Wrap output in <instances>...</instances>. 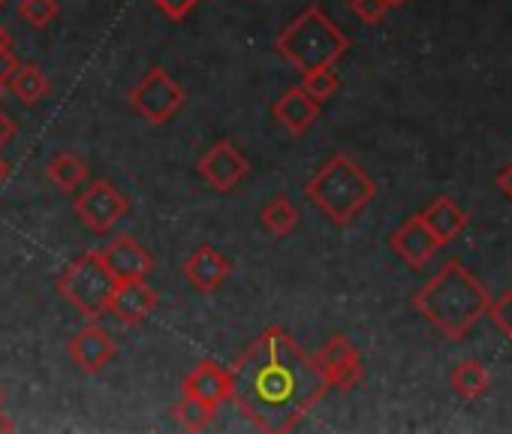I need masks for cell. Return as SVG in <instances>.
<instances>
[{"label":"cell","mask_w":512,"mask_h":434,"mask_svg":"<svg viewBox=\"0 0 512 434\" xmlns=\"http://www.w3.org/2000/svg\"><path fill=\"white\" fill-rule=\"evenodd\" d=\"M449 383H452V389H455L458 398L473 401V398H482V395L488 392L491 374H488V368H485L479 359H464V362H458V365L452 368Z\"/></svg>","instance_id":"obj_18"},{"label":"cell","mask_w":512,"mask_h":434,"mask_svg":"<svg viewBox=\"0 0 512 434\" xmlns=\"http://www.w3.org/2000/svg\"><path fill=\"white\" fill-rule=\"evenodd\" d=\"M232 401L260 431L296 428L329 392V380L281 326L266 329L229 368Z\"/></svg>","instance_id":"obj_1"},{"label":"cell","mask_w":512,"mask_h":434,"mask_svg":"<svg viewBox=\"0 0 512 434\" xmlns=\"http://www.w3.org/2000/svg\"><path fill=\"white\" fill-rule=\"evenodd\" d=\"M61 13L58 0H22L19 4V16L31 25V28H49Z\"/></svg>","instance_id":"obj_23"},{"label":"cell","mask_w":512,"mask_h":434,"mask_svg":"<svg viewBox=\"0 0 512 434\" xmlns=\"http://www.w3.org/2000/svg\"><path fill=\"white\" fill-rule=\"evenodd\" d=\"M0 425H4V428H13V422H7V416H4V398H0Z\"/></svg>","instance_id":"obj_32"},{"label":"cell","mask_w":512,"mask_h":434,"mask_svg":"<svg viewBox=\"0 0 512 434\" xmlns=\"http://www.w3.org/2000/svg\"><path fill=\"white\" fill-rule=\"evenodd\" d=\"M389 245L410 269H425V263L443 248L440 239L425 227V221L419 214L407 217V221L389 236Z\"/></svg>","instance_id":"obj_11"},{"label":"cell","mask_w":512,"mask_h":434,"mask_svg":"<svg viewBox=\"0 0 512 434\" xmlns=\"http://www.w3.org/2000/svg\"><path fill=\"white\" fill-rule=\"evenodd\" d=\"M7 88L28 106L40 103L49 94V79L37 64H16V70L7 79Z\"/></svg>","instance_id":"obj_19"},{"label":"cell","mask_w":512,"mask_h":434,"mask_svg":"<svg viewBox=\"0 0 512 434\" xmlns=\"http://www.w3.org/2000/svg\"><path fill=\"white\" fill-rule=\"evenodd\" d=\"M341 88V79L335 73V67H320V70H311V73H302V91L311 94L317 103H326L338 94Z\"/></svg>","instance_id":"obj_21"},{"label":"cell","mask_w":512,"mask_h":434,"mask_svg":"<svg viewBox=\"0 0 512 434\" xmlns=\"http://www.w3.org/2000/svg\"><path fill=\"white\" fill-rule=\"evenodd\" d=\"M260 221H263V227L272 233V236H290L296 227H299V208L284 196V193H278L266 208H263V214H260Z\"/></svg>","instance_id":"obj_20"},{"label":"cell","mask_w":512,"mask_h":434,"mask_svg":"<svg viewBox=\"0 0 512 434\" xmlns=\"http://www.w3.org/2000/svg\"><path fill=\"white\" fill-rule=\"evenodd\" d=\"M494 184H497V190L506 196V199H512V163H506L500 172H497V178H494Z\"/></svg>","instance_id":"obj_29"},{"label":"cell","mask_w":512,"mask_h":434,"mask_svg":"<svg viewBox=\"0 0 512 434\" xmlns=\"http://www.w3.org/2000/svg\"><path fill=\"white\" fill-rule=\"evenodd\" d=\"M386 4H389V10H392V7H404L407 0H386Z\"/></svg>","instance_id":"obj_33"},{"label":"cell","mask_w":512,"mask_h":434,"mask_svg":"<svg viewBox=\"0 0 512 434\" xmlns=\"http://www.w3.org/2000/svg\"><path fill=\"white\" fill-rule=\"evenodd\" d=\"M353 356H359L356 344H353L347 335H332L314 359H317V365L326 371V368H332V365H338V362H344V359H353Z\"/></svg>","instance_id":"obj_24"},{"label":"cell","mask_w":512,"mask_h":434,"mask_svg":"<svg viewBox=\"0 0 512 434\" xmlns=\"http://www.w3.org/2000/svg\"><path fill=\"white\" fill-rule=\"evenodd\" d=\"M196 172H199L214 190L229 193V190H235V187L247 178L250 160L235 148V142L220 139V142H214V145L196 160Z\"/></svg>","instance_id":"obj_8"},{"label":"cell","mask_w":512,"mask_h":434,"mask_svg":"<svg viewBox=\"0 0 512 434\" xmlns=\"http://www.w3.org/2000/svg\"><path fill=\"white\" fill-rule=\"evenodd\" d=\"M130 103H133V109H136L145 121H151V124L160 127V124L172 121V115L184 106V88H181V82H178L169 70L151 67V70L133 85Z\"/></svg>","instance_id":"obj_6"},{"label":"cell","mask_w":512,"mask_h":434,"mask_svg":"<svg viewBox=\"0 0 512 434\" xmlns=\"http://www.w3.org/2000/svg\"><path fill=\"white\" fill-rule=\"evenodd\" d=\"M374 193H377L374 178L350 154L329 157L305 181V199L317 205L335 227H350L371 205Z\"/></svg>","instance_id":"obj_3"},{"label":"cell","mask_w":512,"mask_h":434,"mask_svg":"<svg viewBox=\"0 0 512 434\" xmlns=\"http://www.w3.org/2000/svg\"><path fill=\"white\" fill-rule=\"evenodd\" d=\"M181 392L184 395H193L205 404H211L214 410L232 395V377H229V368H220L217 362L211 359H202L181 383Z\"/></svg>","instance_id":"obj_13"},{"label":"cell","mask_w":512,"mask_h":434,"mask_svg":"<svg viewBox=\"0 0 512 434\" xmlns=\"http://www.w3.org/2000/svg\"><path fill=\"white\" fill-rule=\"evenodd\" d=\"M16 55H13V40H10V34L0 28V82L7 85V79H10V73L16 70Z\"/></svg>","instance_id":"obj_28"},{"label":"cell","mask_w":512,"mask_h":434,"mask_svg":"<svg viewBox=\"0 0 512 434\" xmlns=\"http://www.w3.org/2000/svg\"><path fill=\"white\" fill-rule=\"evenodd\" d=\"M350 10H353V16H356L359 22L377 25V22L386 19L389 4H386V0H350Z\"/></svg>","instance_id":"obj_25"},{"label":"cell","mask_w":512,"mask_h":434,"mask_svg":"<svg viewBox=\"0 0 512 434\" xmlns=\"http://www.w3.org/2000/svg\"><path fill=\"white\" fill-rule=\"evenodd\" d=\"M97 254L115 275V281H142L154 272V257L133 236H118Z\"/></svg>","instance_id":"obj_9"},{"label":"cell","mask_w":512,"mask_h":434,"mask_svg":"<svg viewBox=\"0 0 512 434\" xmlns=\"http://www.w3.org/2000/svg\"><path fill=\"white\" fill-rule=\"evenodd\" d=\"M229 275H232V260L223 257L220 251H214L211 245L196 248L184 263V278L199 293H214Z\"/></svg>","instance_id":"obj_14"},{"label":"cell","mask_w":512,"mask_h":434,"mask_svg":"<svg viewBox=\"0 0 512 434\" xmlns=\"http://www.w3.org/2000/svg\"><path fill=\"white\" fill-rule=\"evenodd\" d=\"M115 338L103 329V326H97V323H91V326H85L82 332H76L73 338H70V359L85 371V374H97L100 368H106L109 362H112V356H115Z\"/></svg>","instance_id":"obj_12"},{"label":"cell","mask_w":512,"mask_h":434,"mask_svg":"<svg viewBox=\"0 0 512 434\" xmlns=\"http://www.w3.org/2000/svg\"><path fill=\"white\" fill-rule=\"evenodd\" d=\"M115 275L106 269V263L100 260L97 251L82 254L79 260H73L61 275H58V293L91 323H97L106 308H109V296L115 290Z\"/></svg>","instance_id":"obj_5"},{"label":"cell","mask_w":512,"mask_h":434,"mask_svg":"<svg viewBox=\"0 0 512 434\" xmlns=\"http://www.w3.org/2000/svg\"><path fill=\"white\" fill-rule=\"evenodd\" d=\"M413 308L446 338L461 341L479 323V317L488 314L491 296L461 260H449L413 296Z\"/></svg>","instance_id":"obj_2"},{"label":"cell","mask_w":512,"mask_h":434,"mask_svg":"<svg viewBox=\"0 0 512 434\" xmlns=\"http://www.w3.org/2000/svg\"><path fill=\"white\" fill-rule=\"evenodd\" d=\"M13 136H16V124H13V118L4 109H0V148H4Z\"/></svg>","instance_id":"obj_30"},{"label":"cell","mask_w":512,"mask_h":434,"mask_svg":"<svg viewBox=\"0 0 512 434\" xmlns=\"http://www.w3.org/2000/svg\"><path fill=\"white\" fill-rule=\"evenodd\" d=\"M7 175H10V163H7L4 157H0V184L7 181Z\"/></svg>","instance_id":"obj_31"},{"label":"cell","mask_w":512,"mask_h":434,"mask_svg":"<svg viewBox=\"0 0 512 434\" xmlns=\"http://www.w3.org/2000/svg\"><path fill=\"white\" fill-rule=\"evenodd\" d=\"M160 296L154 287H148V281H118L112 296H109V308L106 314H112L121 326H139L154 308H157Z\"/></svg>","instance_id":"obj_10"},{"label":"cell","mask_w":512,"mask_h":434,"mask_svg":"<svg viewBox=\"0 0 512 434\" xmlns=\"http://www.w3.org/2000/svg\"><path fill=\"white\" fill-rule=\"evenodd\" d=\"M73 211L91 233H109L127 217L130 199L109 178H97L76 196Z\"/></svg>","instance_id":"obj_7"},{"label":"cell","mask_w":512,"mask_h":434,"mask_svg":"<svg viewBox=\"0 0 512 434\" xmlns=\"http://www.w3.org/2000/svg\"><path fill=\"white\" fill-rule=\"evenodd\" d=\"M4 88H7V85H4V82H0V94H4Z\"/></svg>","instance_id":"obj_34"},{"label":"cell","mask_w":512,"mask_h":434,"mask_svg":"<svg viewBox=\"0 0 512 434\" xmlns=\"http://www.w3.org/2000/svg\"><path fill=\"white\" fill-rule=\"evenodd\" d=\"M419 217L425 221V227L440 239V245H449L452 239H458L467 227V214L449 199V196H437L431 205H425L419 211Z\"/></svg>","instance_id":"obj_16"},{"label":"cell","mask_w":512,"mask_h":434,"mask_svg":"<svg viewBox=\"0 0 512 434\" xmlns=\"http://www.w3.org/2000/svg\"><path fill=\"white\" fill-rule=\"evenodd\" d=\"M0 4H7V0H0Z\"/></svg>","instance_id":"obj_35"},{"label":"cell","mask_w":512,"mask_h":434,"mask_svg":"<svg viewBox=\"0 0 512 434\" xmlns=\"http://www.w3.org/2000/svg\"><path fill=\"white\" fill-rule=\"evenodd\" d=\"M275 49L299 73H311L335 67L350 52V37L320 7H308L275 37Z\"/></svg>","instance_id":"obj_4"},{"label":"cell","mask_w":512,"mask_h":434,"mask_svg":"<svg viewBox=\"0 0 512 434\" xmlns=\"http://www.w3.org/2000/svg\"><path fill=\"white\" fill-rule=\"evenodd\" d=\"M199 0H154V7L169 19V22H181L196 10Z\"/></svg>","instance_id":"obj_27"},{"label":"cell","mask_w":512,"mask_h":434,"mask_svg":"<svg viewBox=\"0 0 512 434\" xmlns=\"http://www.w3.org/2000/svg\"><path fill=\"white\" fill-rule=\"evenodd\" d=\"M46 175L49 181L61 190V193H76L82 184H88L91 172H88V163L70 151H58L49 163H46Z\"/></svg>","instance_id":"obj_17"},{"label":"cell","mask_w":512,"mask_h":434,"mask_svg":"<svg viewBox=\"0 0 512 434\" xmlns=\"http://www.w3.org/2000/svg\"><path fill=\"white\" fill-rule=\"evenodd\" d=\"M272 115H275V121H278L287 133L305 136V133L317 124V118H320V103H317L311 94H305L302 88H290L287 94H281V97L275 100Z\"/></svg>","instance_id":"obj_15"},{"label":"cell","mask_w":512,"mask_h":434,"mask_svg":"<svg viewBox=\"0 0 512 434\" xmlns=\"http://www.w3.org/2000/svg\"><path fill=\"white\" fill-rule=\"evenodd\" d=\"M488 314H491L494 326H497V329L512 341V290H509V293H503L497 302H491Z\"/></svg>","instance_id":"obj_26"},{"label":"cell","mask_w":512,"mask_h":434,"mask_svg":"<svg viewBox=\"0 0 512 434\" xmlns=\"http://www.w3.org/2000/svg\"><path fill=\"white\" fill-rule=\"evenodd\" d=\"M175 419L187 431H202L214 419V407L205 404V401H199V398H193V395H181V401L175 404Z\"/></svg>","instance_id":"obj_22"}]
</instances>
